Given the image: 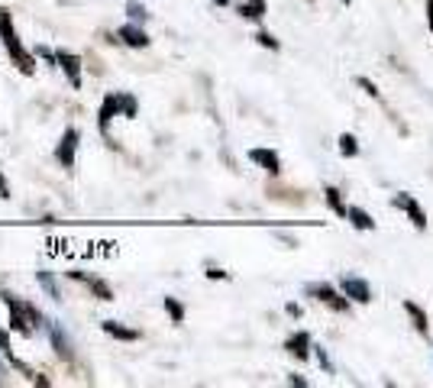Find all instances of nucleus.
Wrapping results in <instances>:
<instances>
[{
  "label": "nucleus",
  "instance_id": "1",
  "mask_svg": "<svg viewBox=\"0 0 433 388\" xmlns=\"http://www.w3.org/2000/svg\"><path fill=\"white\" fill-rule=\"evenodd\" d=\"M0 39H3V49H7L10 62H13L23 75H33V71H36V58H33V52L19 42L17 29H13V17H10L7 7H0Z\"/></svg>",
  "mask_w": 433,
  "mask_h": 388
},
{
  "label": "nucleus",
  "instance_id": "2",
  "mask_svg": "<svg viewBox=\"0 0 433 388\" xmlns=\"http://www.w3.org/2000/svg\"><path fill=\"white\" fill-rule=\"evenodd\" d=\"M3 298V304H7V311H10V330H17L19 337H33V327H29V304L26 301H19V298H13V294H0Z\"/></svg>",
  "mask_w": 433,
  "mask_h": 388
},
{
  "label": "nucleus",
  "instance_id": "3",
  "mask_svg": "<svg viewBox=\"0 0 433 388\" xmlns=\"http://www.w3.org/2000/svg\"><path fill=\"white\" fill-rule=\"evenodd\" d=\"M307 294H314L321 304H327L330 311H337V314H346L349 311V298L343 294V288H333V285H307Z\"/></svg>",
  "mask_w": 433,
  "mask_h": 388
},
{
  "label": "nucleus",
  "instance_id": "4",
  "mask_svg": "<svg viewBox=\"0 0 433 388\" xmlns=\"http://www.w3.org/2000/svg\"><path fill=\"white\" fill-rule=\"evenodd\" d=\"M78 140H81V133L75 126H68L62 133V140L56 146V159L62 162V169H75V155H78Z\"/></svg>",
  "mask_w": 433,
  "mask_h": 388
},
{
  "label": "nucleus",
  "instance_id": "5",
  "mask_svg": "<svg viewBox=\"0 0 433 388\" xmlns=\"http://www.w3.org/2000/svg\"><path fill=\"white\" fill-rule=\"evenodd\" d=\"M123 114V91H113V94L104 97V104H101V114H97V126H101V133H110V120L113 117Z\"/></svg>",
  "mask_w": 433,
  "mask_h": 388
},
{
  "label": "nucleus",
  "instance_id": "6",
  "mask_svg": "<svg viewBox=\"0 0 433 388\" xmlns=\"http://www.w3.org/2000/svg\"><path fill=\"white\" fill-rule=\"evenodd\" d=\"M339 288H343V294H346L349 301H356V304H368V301H372V285H368L366 278L346 275V278L339 282Z\"/></svg>",
  "mask_w": 433,
  "mask_h": 388
},
{
  "label": "nucleus",
  "instance_id": "7",
  "mask_svg": "<svg viewBox=\"0 0 433 388\" xmlns=\"http://www.w3.org/2000/svg\"><path fill=\"white\" fill-rule=\"evenodd\" d=\"M56 62L62 65L65 78L71 81V87H81V58H78L75 52H68V49H58V52H56Z\"/></svg>",
  "mask_w": 433,
  "mask_h": 388
},
{
  "label": "nucleus",
  "instance_id": "8",
  "mask_svg": "<svg viewBox=\"0 0 433 388\" xmlns=\"http://www.w3.org/2000/svg\"><path fill=\"white\" fill-rule=\"evenodd\" d=\"M391 204H395V208H401V210H407V217H411V223H414L417 230H427L424 208H421V204H417L411 194H395V198H391Z\"/></svg>",
  "mask_w": 433,
  "mask_h": 388
},
{
  "label": "nucleus",
  "instance_id": "9",
  "mask_svg": "<svg viewBox=\"0 0 433 388\" xmlns=\"http://www.w3.org/2000/svg\"><path fill=\"white\" fill-rule=\"evenodd\" d=\"M285 350L291 353L294 360H311V333L307 330H298V333H291L288 337V343H285Z\"/></svg>",
  "mask_w": 433,
  "mask_h": 388
},
{
  "label": "nucleus",
  "instance_id": "10",
  "mask_svg": "<svg viewBox=\"0 0 433 388\" xmlns=\"http://www.w3.org/2000/svg\"><path fill=\"white\" fill-rule=\"evenodd\" d=\"M249 162H255L259 169H265L269 175H278L282 171V159L275 149H249Z\"/></svg>",
  "mask_w": 433,
  "mask_h": 388
},
{
  "label": "nucleus",
  "instance_id": "11",
  "mask_svg": "<svg viewBox=\"0 0 433 388\" xmlns=\"http://www.w3.org/2000/svg\"><path fill=\"white\" fill-rule=\"evenodd\" d=\"M117 36H120L130 49H146V46H149V36H146V29L136 26V23H126V26H120V33H117Z\"/></svg>",
  "mask_w": 433,
  "mask_h": 388
},
{
  "label": "nucleus",
  "instance_id": "12",
  "mask_svg": "<svg viewBox=\"0 0 433 388\" xmlns=\"http://www.w3.org/2000/svg\"><path fill=\"white\" fill-rule=\"evenodd\" d=\"M49 327V337H52V346H56V353L62 356V360H71V343H68L65 330L58 327V321H46Z\"/></svg>",
  "mask_w": 433,
  "mask_h": 388
},
{
  "label": "nucleus",
  "instance_id": "13",
  "mask_svg": "<svg viewBox=\"0 0 433 388\" xmlns=\"http://www.w3.org/2000/svg\"><path fill=\"white\" fill-rule=\"evenodd\" d=\"M101 330H104L107 337H113V340H123V343L139 340V330H133V327H123L120 321H104V323H101Z\"/></svg>",
  "mask_w": 433,
  "mask_h": 388
},
{
  "label": "nucleus",
  "instance_id": "14",
  "mask_svg": "<svg viewBox=\"0 0 433 388\" xmlns=\"http://www.w3.org/2000/svg\"><path fill=\"white\" fill-rule=\"evenodd\" d=\"M405 311L411 314V321H414L417 333H421V337H430V321H427L424 307H421V304H414V301H405Z\"/></svg>",
  "mask_w": 433,
  "mask_h": 388
},
{
  "label": "nucleus",
  "instance_id": "15",
  "mask_svg": "<svg viewBox=\"0 0 433 388\" xmlns=\"http://www.w3.org/2000/svg\"><path fill=\"white\" fill-rule=\"evenodd\" d=\"M346 217H349V223L356 230H362V233H372V230H375V220L368 217V210H362V208H349Z\"/></svg>",
  "mask_w": 433,
  "mask_h": 388
},
{
  "label": "nucleus",
  "instance_id": "16",
  "mask_svg": "<svg viewBox=\"0 0 433 388\" xmlns=\"http://www.w3.org/2000/svg\"><path fill=\"white\" fill-rule=\"evenodd\" d=\"M323 198H327V204H330V210H333V214H339V217H346V214H349V208L343 204V194H339L333 185H327V188H323Z\"/></svg>",
  "mask_w": 433,
  "mask_h": 388
},
{
  "label": "nucleus",
  "instance_id": "17",
  "mask_svg": "<svg viewBox=\"0 0 433 388\" xmlns=\"http://www.w3.org/2000/svg\"><path fill=\"white\" fill-rule=\"evenodd\" d=\"M36 282L46 288V294L52 298V301H62V294H58V285H56V278H52V272H46V269H39L36 272Z\"/></svg>",
  "mask_w": 433,
  "mask_h": 388
},
{
  "label": "nucleus",
  "instance_id": "18",
  "mask_svg": "<svg viewBox=\"0 0 433 388\" xmlns=\"http://www.w3.org/2000/svg\"><path fill=\"white\" fill-rule=\"evenodd\" d=\"M265 0H246L243 7H239V13H243L246 19H262L265 17Z\"/></svg>",
  "mask_w": 433,
  "mask_h": 388
},
{
  "label": "nucleus",
  "instance_id": "19",
  "mask_svg": "<svg viewBox=\"0 0 433 388\" xmlns=\"http://www.w3.org/2000/svg\"><path fill=\"white\" fill-rule=\"evenodd\" d=\"M339 155H343V159L359 155V140L353 136V133H343V136H339Z\"/></svg>",
  "mask_w": 433,
  "mask_h": 388
},
{
  "label": "nucleus",
  "instance_id": "20",
  "mask_svg": "<svg viewBox=\"0 0 433 388\" xmlns=\"http://www.w3.org/2000/svg\"><path fill=\"white\" fill-rule=\"evenodd\" d=\"M165 311H169V317H171V323H181L185 321V304L178 301V298H165Z\"/></svg>",
  "mask_w": 433,
  "mask_h": 388
},
{
  "label": "nucleus",
  "instance_id": "21",
  "mask_svg": "<svg viewBox=\"0 0 433 388\" xmlns=\"http://www.w3.org/2000/svg\"><path fill=\"white\" fill-rule=\"evenodd\" d=\"M87 285H91V292H94L101 301H113V292L107 288L104 282H97V278H87Z\"/></svg>",
  "mask_w": 433,
  "mask_h": 388
},
{
  "label": "nucleus",
  "instance_id": "22",
  "mask_svg": "<svg viewBox=\"0 0 433 388\" xmlns=\"http://www.w3.org/2000/svg\"><path fill=\"white\" fill-rule=\"evenodd\" d=\"M126 13H130L133 23H136V19L142 23V19L149 17V13H146V7H142V3H136V0H126Z\"/></svg>",
  "mask_w": 433,
  "mask_h": 388
},
{
  "label": "nucleus",
  "instance_id": "23",
  "mask_svg": "<svg viewBox=\"0 0 433 388\" xmlns=\"http://www.w3.org/2000/svg\"><path fill=\"white\" fill-rule=\"evenodd\" d=\"M255 42H259V46H265V49H275V52H278V39L272 36V33H255Z\"/></svg>",
  "mask_w": 433,
  "mask_h": 388
},
{
  "label": "nucleus",
  "instance_id": "24",
  "mask_svg": "<svg viewBox=\"0 0 433 388\" xmlns=\"http://www.w3.org/2000/svg\"><path fill=\"white\" fill-rule=\"evenodd\" d=\"M136 110H139V107H136V97L123 94V117H126V120H133V117H136Z\"/></svg>",
  "mask_w": 433,
  "mask_h": 388
},
{
  "label": "nucleus",
  "instance_id": "25",
  "mask_svg": "<svg viewBox=\"0 0 433 388\" xmlns=\"http://www.w3.org/2000/svg\"><path fill=\"white\" fill-rule=\"evenodd\" d=\"M356 81H359V87H362V91H366L368 97H378V87L372 85V81H368V78H356Z\"/></svg>",
  "mask_w": 433,
  "mask_h": 388
},
{
  "label": "nucleus",
  "instance_id": "26",
  "mask_svg": "<svg viewBox=\"0 0 433 388\" xmlns=\"http://www.w3.org/2000/svg\"><path fill=\"white\" fill-rule=\"evenodd\" d=\"M314 350H317V362H321V366H323V369H327V372H333V362H330L327 350H321V346H314Z\"/></svg>",
  "mask_w": 433,
  "mask_h": 388
},
{
  "label": "nucleus",
  "instance_id": "27",
  "mask_svg": "<svg viewBox=\"0 0 433 388\" xmlns=\"http://www.w3.org/2000/svg\"><path fill=\"white\" fill-rule=\"evenodd\" d=\"M36 56H42V58L49 62V65H58V62H56V56H52V52H49L46 46H39V49H36Z\"/></svg>",
  "mask_w": 433,
  "mask_h": 388
},
{
  "label": "nucleus",
  "instance_id": "28",
  "mask_svg": "<svg viewBox=\"0 0 433 388\" xmlns=\"http://www.w3.org/2000/svg\"><path fill=\"white\" fill-rule=\"evenodd\" d=\"M207 278H226V272L216 269V265H207Z\"/></svg>",
  "mask_w": 433,
  "mask_h": 388
},
{
  "label": "nucleus",
  "instance_id": "29",
  "mask_svg": "<svg viewBox=\"0 0 433 388\" xmlns=\"http://www.w3.org/2000/svg\"><path fill=\"white\" fill-rule=\"evenodd\" d=\"M288 385H298V388H307V379H301V376H288Z\"/></svg>",
  "mask_w": 433,
  "mask_h": 388
},
{
  "label": "nucleus",
  "instance_id": "30",
  "mask_svg": "<svg viewBox=\"0 0 433 388\" xmlns=\"http://www.w3.org/2000/svg\"><path fill=\"white\" fill-rule=\"evenodd\" d=\"M0 353H10V337L0 330Z\"/></svg>",
  "mask_w": 433,
  "mask_h": 388
},
{
  "label": "nucleus",
  "instance_id": "31",
  "mask_svg": "<svg viewBox=\"0 0 433 388\" xmlns=\"http://www.w3.org/2000/svg\"><path fill=\"white\" fill-rule=\"evenodd\" d=\"M427 26H430V33H433V0H427Z\"/></svg>",
  "mask_w": 433,
  "mask_h": 388
},
{
  "label": "nucleus",
  "instance_id": "32",
  "mask_svg": "<svg viewBox=\"0 0 433 388\" xmlns=\"http://www.w3.org/2000/svg\"><path fill=\"white\" fill-rule=\"evenodd\" d=\"M285 311H288V314H291V317H301V307H298V304H288V307H285Z\"/></svg>",
  "mask_w": 433,
  "mask_h": 388
},
{
  "label": "nucleus",
  "instance_id": "33",
  "mask_svg": "<svg viewBox=\"0 0 433 388\" xmlns=\"http://www.w3.org/2000/svg\"><path fill=\"white\" fill-rule=\"evenodd\" d=\"M0 198H10V188H7V181H3V175H0Z\"/></svg>",
  "mask_w": 433,
  "mask_h": 388
},
{
  "label": "nucleus",
  "instance_id": "34",
  "mask_svg": "<svg viewBox=\"0 0 433 388\" xmlns=\"http://www.w3.org/2000/svg\"><path fill=\"white\" fill-rule=\"evenodd\" d=\"M216 7H230V0H214Z\"/></svg>",
  "mask_w": 433,
  "mask_h": 388
},
{
  "label": "nucleus",
  "instance_id": "35",
  "mask_svg": "<svg viewBox=\"0 0 433 388\" xmlns=\"http://www.w3.org/2000/svg\"><path fill=\"white\" fill-rule=\"evenodd\" d=\"M343 3H353V0H343Z\"/></svg>",
  "mask_w": 433,
  "mask_h": 388
},
{
  "label": "nucleus",
  "instance_id": "36",
  "mask_svg": "<svg viewBox=\"0 0 433 388\" xmlns=\"http://www.w3.org/2000/svg\"><path fill=\"white\" fill-rule=\"evenodd\" d=\"M0 372H3V366H0Z\"/></svg>",
  "mask_w": 433,
  "mask_h": 388
}]
</instances>
